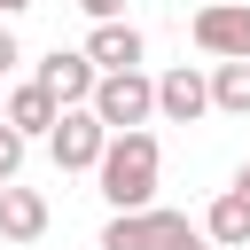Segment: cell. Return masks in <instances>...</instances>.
<instances>
[{
	"label": "cell",
	"mask_w": 250,
	"mask_h": 250,
	"mask_svg": "<svg viewBox=\"0 0 250 250\" xmlns=\"http://www.w3.org/2000/svg\"><path fill=\"white\" fill-rule=\"evenodd\" d=\"M78 8H86L94 23H125V0H78Z\"/></svg>",
	"instance_id": "obj_15"
},
{
	"label": "cell",
	"mask_w": 250,
	"mask_h": 250,
	"mask_svg": "<svg viewBox=\"0 0 250 250\" xmlns=\"http://www.w3.org/2000/svg\"><path fill=\"white\" fill-rule=\"evenodd\" d=\"M16 62H23V47H16V31L0 23V70H16Z\"/></svg>",
	"instance_id": "obj_16"
},
{
	"label": "cell",
	"mask_w": 250,
	"mask_h": 250,
	"mask_svg": "<svg viewBox=\"0 0 250 250\" xmlns=\"http://www.w3.org/2000/svg\"><path fill=\"white\" fill-rule=\"evenodd\" d=\"M86 109H94V125H102V133H141V125L156 117V78H141V70H117V78H94Z\"/></svg>",
	"instance_id": "obj_2"
},
{
	"label": "cell",
	"mask_w": 250,
	"mask_h": 250,
	"mask_svg": "<svg viewBox=\"0 0 250 250\" xmlns=\"http://www.w3.org/2000/svg\"><path fill=\"white\" fill-rule=\"evenodd\" d=\"M102 148H109V133L94 125V109H55V125H47V156H55L62 172H94Z\"/></svg>",
	"instance_id": "obj_4"
},
{
	"label": "cell",
	"mask_w": 250,
	"mask_h": 250,
	"mask_svg": "<svg viewBox=\"0 0 250 250\" xmlns=\"http://www.w3.org/2000/svg\"><path fill=\"white\" fill-rule=\"evenodd\" d=\"M94 78H102V70H94V62H86L78 47H55V55H47L39 70H31V86H39V94H47L55 109H86V94H94Z\"/></svg>",
	"instance_id": "obj_5"
},
{
	"label": "cell",
	"mask_w": 250,
	"mask_h": 250,
	"mask_svg": "<svg viewBox=\"0 0 250 250\" xmlns=\"http://www.w3.org/2000/svg\"><path fill=\"white\" fill-rule=\"evenodd\" d=\"M156 172H164V148H156L148 125H141V133H109V148H102V164H94V180H102V195H109L117 211H148V203H156Z\"/></svg>",
	"instance_id": "obj_1"
},
{
	"label": "cell",
	"mask_w": 250,
	"mask_h": 250,
	"mask_svg": "<svg viewBox=\"0 0 250 250\" xmlns=\"http://www.w3.org/2000/svg\"><path fill=\"white\" fill-rule=\"evenodd\" d=\"M227 195H234V203H242V211H250V164H242V172H234V188H227Z\"/></svg>",
	"instance_id": "obj_17"
},
{
	"label": "cell",
	"mask_w": 250,
	"mask_h": 250,
	"mask_svg": "<svg viewBox=\"0 0 250 250\" xmlns=\"http://www.w3.org/2000/svg\"><path fill=\"white\" fill-rule=\"evenodd\" d=\"M102 250H156V203L148 211H117L102 227Z\"/></svg>",
	"instance_id": "obj_12"
},
{
	"label": "cell",
	"mask_w": 250,
	"mask_h": 250,
	"mask_svg": "<svg viewBox=\"0 0 250 250\" xmlns=\"http://www.w3.org/2000/svg\"><path fill=\"white\" fill-rule=\"evenodd\" d=\"M0 125H8L16 141H31V133H47V125H55V102H47V94H39L31 78H23V86L8 94V109H0Z\"/></svg>",
	"instance_id": "obj_9"
},
{
	"label": "cell",
	"mask_w": 250,
	"mask_h": 250,
	"mask_svg": "<svg viewBox=\"0 0 250 250\" xmlns=\"http://www.w3.org/2000/svg\"><path fill=\"white\" fill-rule=\"evenodd\" d=\"M203 109H211V86H203V70H195V62H180V70H164V78H156V117L195 125Z\"/></svg>",
	"instance_id": "obj_7"
},
{
	"label": "cell",
	"mask_w": 250,
	"mask_h": 250,
	"mask_svg": "<svg viewBox=\"0 0 250 250\" xmlns=\"http://www.w3.org/2000/svg\"><path fill=\"white\" fill-rule=\"evenodd\" d=\"M195 47L211 62H250V0H211L195 8Z\"/></svg>",
	"instance_id": "obj_3"
},
{
	"label": "cell",
	"mask_w": 250,
	"mask_h": 250,
	"mask_svg": "<svg viewBox=\"0 0 250 250\" xmlns=\"http://www.w3.org/2000/svg\"><path fill=\"white\" fill-rule=\"evenodd\" d=\"M203 86H211V109H227V117H250V62H219Z\"/></svg>",
	"instance_id": "obj_11"
},
{
	"label": "cell",
	"mask_w": 250,
	"mask_h": 250,
	"mask_svg": "<svg viewBox=\"0 0 250 250\" xmlns=\"http://www.w3.org/2000/svg\"><path fill=\"white\" fill-rule=\"evenodd\" d=\"M47 234V195L39 188H0V242H39Z\"/></svg>",
	"instance_id": "obj_8"
},
{
	"label": "cell",
	"mask_w": 250,
	"mask_h": 250,
	"mask_svg": "<svg viewBox=\"0 0 250 250\" xmlns=\"http://www.w3.org/2000/svg\"><path fill=\"white\" fill-rule=\"evenodd\" d=\"M16 164H23V141H16V133H8V125H0V188H8V180H16Z\"/></svg>",
	"instance_id": "obj_14"
},
{
	"label": "cell",
	"mask_w": 250,
	"mask_h": 250,
	"mask_svg": "<svg viewBox=\"0 0 250 250\" xmlns=\"http://www.w3.org/2000/svg\"><path fill=\"white\" fill-rule=\"evenodd\" d=\"M156 250H211V242H203V227H195V219L156 211Z\"/></svg>",
	"instance_id": "obj_13"
},
{
	"label": "cell",
	"mask_w": 250,
	"mask_h": 250,
	"mask_svg": "<svg viewBox=\"0 0 250 250\" xmlns=\"http://www.w3.org/2000/svg\"><path fill=\"white\" fill-rule=\"evenodd\" d=\"M203 242H211V250H242V242H250V211H242L234 195H219V203L203 211Z\"/></svg>",
	"instance_id": "obj_10"
},
{
	"label": "cell",
	"mask_w": 250,
	"mask_h": 250,
	"mask_svg": "<svg viewBox=\"0 0 250 250\" xmlns=\"http://www.w3.org/2000/svg\"><path fill=\"white\" fill-rule=\"evenodd\" d=\"M16 8H31V0H0V23H8V16H16Z\"/></svg>",
	"instance_id": "obj_18"
},
{
	"label": "cell",
	"mask_w": 250,
	"mask_h": 250,
	"mask_svg": "<svg viewBox=\"0 0 250 250\" xmlns=\"http://www.w3.org/2000/svg\"><path fill=\"white\" fill-rule=\"evenodd\" d=\"M102 78H117V70H141V55H148V39L133 31V23H94V39L78 47Z\"/></svg>",
	"instance_id": "obj_6"
}]
</instances>
